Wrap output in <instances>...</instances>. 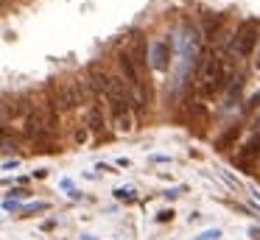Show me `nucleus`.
I'll return each mask as SVG.
<instances>
[{
	"mask_svg": "<svg viewBox=\"0 0 260 240\" xmlns=\"http://www.w3.org/2000/svg\"><path fill=\"white\" fill-rule=\"evenodd\" d=\"M226 81V73H224V59L218 53H207L202 59V67H199V84L207 95H213L215 89H221Z\"/></svg>",
	"mask_w": 260,
	"mask_h": 240,
	"instance_id": "1",
	"label": "nucleus"
},
{
	"mask_svg": "<svg viewBox=\"0 0 260 240\" xmlns=\"http://www.w3.org/2000/svg\"><path fill=\"white\" fill-rule=\"evenodd\" d=\"M48 104H51L56 112H70V109H76V106L81 104L76 84H73V81L53 84V87H51V100H48Z\"/></svg>",
	"mask_w": 260,
	"mask_h": 240,
	"instance_id": "2",
	"label": "nucleus"
},
{
	"mask_svg": "<svg viewBox=\"0 0 260 240\" xmlns=\"http://www.w3.org/2000/svg\"><path fill=\"white\" fill-rule=\"evenodd\" d=\"M260 42V25L257 22H243V28L238 31V37H235V50H238V56H252V50H254V45Z\"/></svg>",
	"mask_w": 260,
	"mask_h": 240,
	"instance_id": "3",
	"label": "nucleus"
},
{
	"mask_svg": "<svg viewBox=\"0 0 260 240\" xmlns=\"http://www.w3.org/2000/svg\"><path fill=\"white\" fill-rule=\"evenodd\" d=\"M126 53L132 56V61H135L140 70H143V67H148V48H146V39H143V33H132Z\"/></svg>",
	"mask_w": 260,
	"mask_h": 240,
	"instance_id": "4",
	"label": "nucleus"
},
{
	"mask_svg": "<svg viewBox=\"0 0 260 240\" xmlns=\"http://www.w3.org/2000/svg\"><path fill=\"white\" fill-rule=\"evenodd\" d=\"M87 126H90V131L98 134V137L107 131V117H104V109L98 104H92L90 112H87Z\"/></svg>",
	"mask_w": 260,
	"mask_h": 240,
	"instance_id": "5",
	"label": "nucleus"
},
{
	"mask_svg": "<svg viewBox=\"0 0 260 240\" xmlns=\"http://www.w3.org/2000/svg\"><path fill=\"white\" fill-rule=\"evenodd\" d=\"M257 156H260V134H254V137L241 148L238 159H241V162H252V159H257ZM238 159H235V162H238Z\"/></svg>",
	"mask_w": 260,
	"mask_h": 240,
	"instance_id": "6",
	"label": "nucleus"
},
{
	"mask_svg": "<svg viewBox=\"0 0 260 240\" xmlns=\"http://www.w3.org/2000/svg\"><path fill=\"white\" fill-rule=\"evenodd\" d=\"M115 120V128L118 131H129L132 128V112H118V115H112Z\"/></svg>",
	"mask_w": 260,
	"mask_h": 240,
	"instance_id": "7",
	"label": "nucleus"
},
{
	"mask_svg": "<svg viewBox=\"0 0 260 240\" xmlns=\"http://www.w3.org/2000/svg\"><path fill=\"white\" fill-rule=\"evenodd\" d=\"M151 64H154V70H165V48L162 45H154V59H151Z\"/></svg>",
	"mask_w": 260,
	"mask_h": 240,
	"instance_id": "8",
	"label": "nucleus"
},
{
	"mask_svg": "<svg viewBox=\"0 0 260 240\" xmlns=\"http://www.w3.org/2000/svg\"><path fill=\"white\" fill-rule=\"evenodd\" d=\"M235 137H238V126H232L230 131H224V134H221L218 140H215V145H218V148H226V145H230V143H232V140H235Z\"/></svg>",
	"mask_w": 260,
	"mask_h": 240,
	"instance_id": "9",
	"label": "nucleus"
},
{
	"mask_svg": "<svg viewBox=\"0 0 260 240\" xmlns=\"http://www.w3.org/2000/svg\"><path fill=\"white\" fill-rule=\"evenodd\" d=\"M221 237V232H218V229H215V232H204L202 234V237H199V240H218Z\"/></svg>",
	"mask_w": 260,
	"mask_h": 240,
	"instance_id": "10",
	"label": "nucleus"
},
{
	"mask_svg": "<svg viewBox=\"0 0 260 240\" xmlns=\"http://www.w3.org/2000/svg\"><path fill=\"white\" fill-rule=\"evenodd\" d=\"M87 140V128H79V131H76V143H84Z\"/></svg>",
	"mask_w": 260,
	"mask_h": 240,
	"instance_id": "11",
	"label": "nucleus"
},
{
	"mask_svg": "<svg viewBox=\"0 0 260 240\" xmlns=\"http://www.w3.org/2000/svg\"><path fill=\"white\" fill-rule=\"evenodd\" d=\"M118 195H120V198H132V190H126V187H120V190H118Z\"/></svg>",
	"mask_w": 260,
	"mask_h": 240,
	"instance_id": "12",
	"label": "nucleus"
},
{
	"mask_svg": "<svg viewBox=\"0 0 260 240\" xmlns=\"http://www.w3.org/2000/svg\"><path fill=\"white\" fill-rule=\"evenodd\" d=\"M257 67H260V56H257Z\"/></svg>",
	"mask_w": 260,
	"mask_h": 240,
	"instance_id": "13",
	"label": "nucleus"
}]
</instances>
